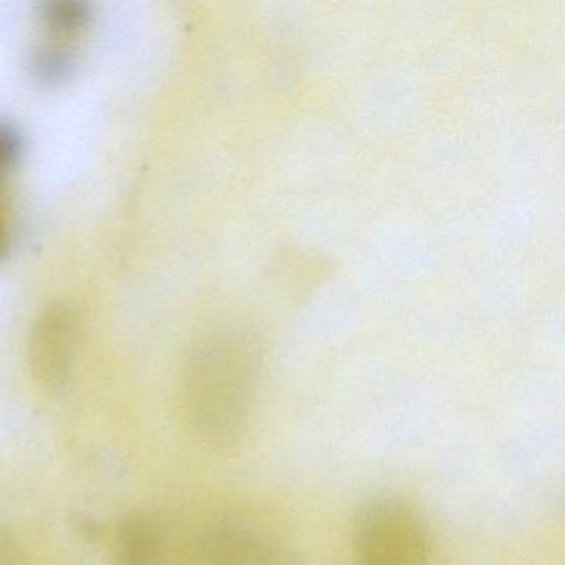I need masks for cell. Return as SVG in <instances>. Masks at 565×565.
<instances>
[{
    "mask_svg": "<svg viewBox=\"0 0 565 565\" xmlns=\"http://www.w3.org/2000/svg\"><path fill=\"white\" fill-rule=\"evenodd\" d=\"M356 565H429L431 532L423 512L402 495H379L356 515Z\"/></svg>",
    "mask_w": 565,
    "mask_h": 565,
    "instance_id": "6da1fadb",
    "label": "cell"
},
{
    "mask_svg": "<svg viewBox=\"0 0 565 565\" xmlns=\"http://www.w3.org/2000/svg\"><path fill=\"white\" fill-rule=\"evenodd\" d=\"M75 322L71 309L54 306L32 330L29 365L41 390L58 393L67 386L74 363Z\"/></svg>",
    "mask_w": 565,
    "mask_h": 565,
    "instance_id": "7a4b0ae2",
    "label": "cell"
},
{
    "mask_svg": "<svg viewBox=\"0 0 565 565\" xmlns=\"http://www.w3.org/2000/svg\"><path fill=\"white\" fill-rule=\"evenodd\" d=\"M117 565H157L160 541L154 525L143 515H131L117 535Z\"/></svg>",
    "mask_w": 565,
    "mask_h": 565,
    "instance_id": "3957f363",
    "label": "cell"
},
{
    "mask_svg": "<svg viewBox=\"0 0 565 565\" xmlns=\"http://www.w3.org/2000/svg\"><path fill=\"white\" fill-rule=\"evenodd\" d=\"M90 6L78 0H51L42 6L45 25L57 35L81 32L90 21Z\"/></svg>",
    "mask_w": 565,
    "mask_h": 565,
    "instance_id": "277c9868",
    "label": "cell"
},
{
    "mask_svg": "<svg viewBox=\"0 0 565 565\" xmlns=\"http://www.w3.org/2000/svg\"><path fill=\"white\" fill-rule=\"evenodd\" d=\"M75 68L74 55L64 49H42L31 61V72L35 81L44 85L61 84L71 77Z\"/></svg>",
    "mask_w": 565,
    "mask_h": 565,
    "instance_id": "5b68a950",
    "label": "cell"
},
{
    "mask_svg": "<svg viewBox=\"0 0 565 565\" xmlns=\"http://www.w3.org/2000/svg\"><path fill=\"white\" fill-rule=\"evenodd\" d=\"M22 145L18 128L0 120V171L9 170L21 158Z\"/></svg>",
    "mask_w": 565,
    "mask_h": 565,
    "instance_id": "8992f818",
    "label": "cell"
},
{
    "mask_svg": "<svg viewBox=\"0 0 565 565\" xmlns=\"http://www.w3.org/2000/svg\"><path fill=\"white\" fill-rule=\"evenodd\" d=\"M9 246V237L8 233H6L4 224L0 221V259L4 257L6 250H8Z\"/></svg>",
    "mask_w": 565,
    "mask_h": 565,
    "instance_id": "52a82bcc",
    "label": "cell"
}]
</instances>
